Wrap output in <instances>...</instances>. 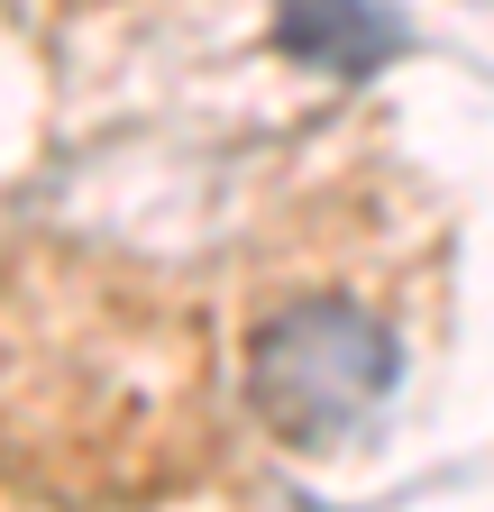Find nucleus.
Here are the masks:
<instances>
[{
  "label": "nucleus",
  "mask_w": 494,
  "mask_h": 512,
  "mask_svg": "<svg viewBox=\"0 0 494 512\" xmlns=\"http://www.w3.org/2000/svg\"><path fill=\"white\" fill-rule=\"evenodd\" d=\"M275 46L312 74H376L403 55V19L385 0H284L275 10Z\"/></svg>",
  "instance_id": "nucleus-2"
},
{
  "label": "nucleus",
  "mask_w": 494,
  "mask_h": 512,
  "mask_svg": "<svg viewBox=\"0 0 494 512\" xmlns=\"http://www.w3.org/2000/svg\"><path fill=\"white\" fill-rule=\"evenodd\" d=\"M403 311L376 293V256L348 247L339 266L321 256H284L275 284H257L247 311V403L257 421L321 458L348 430H366L385 412V394L403 384Z\"/></svg>",
  "instance_id": "nucleus-1"
}]
</instances>
